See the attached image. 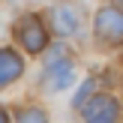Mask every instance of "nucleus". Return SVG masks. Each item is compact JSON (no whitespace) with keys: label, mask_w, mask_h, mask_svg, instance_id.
Segmentation results:
<instances>
[{"label":"nucleus","mask_w":123,"mask_h":123,"mask_svg":"<svg viewBox=\"0 0 123 123\" xmlns=\"http://www.w3.org/2000/svg\"><path fill=\"white\" fill-rule=\"evenodd\" d=\"M12 33H15L18 45L27 54H42L48 48V27L36 15H21L15 21V27H12Z\"/></svg>","instance_id":"nucleus-1"},{"label":"nucleus","mask_w":123,"mask_h":123,"mask_svg":"<svg viewBox=\"0 0 123 123\" xmlns=\"http://www.w3.org/2000/svg\"><path fill=\"white\" fill-rule=\"evenodd\" d=\"M93 36L105 48H117L123 42V9L120 6H105L93 18Z\"/></svg>","instance_id":"nucleus-2"},{"label":"nucleus","mask_w":123,"mask_h":123,"mask_svg":"<svg viewBox=\"0 0 123 123\" xmlns=\"http://www.w3.org/2000/svg\"><path fill=\"white\" fill-rule=\"evenodd\" d=\"M120 117H123L120 102L108 93H93L81 105V120L84 123H120Z\"/></svg>","instance_id":"nucleus-3"},{"label":"nucleus","mask_w":123,"mask_h":123,"mask_svg":"<svg viewBox=\"0 0 123 123\" xmlns=\"http://www.w3.org/2000/svg\"><path fill=\"white\" fill-rule=\"evenodd\" d=\"M48 27L60 36H75L81 30V9L72 3H54L48 9Z\"/></svg>","instance_id":"nucleus-4"},{"label":"nucleus","mask_w":123,"mask_h":123,"mask_svg":"<svg viewBox=\"0 0 123 123\" xmlns=\"http://www.w3.org/2000/svg\"><path fill=\"white\" fill-rule=\"evenodd\" d=\"M45 87L48 90H66V87H72L75 84V66H72V60L66 57V60H60V63H51V66H45Z\"/></svg>","instance_id":"nucleus-5"},{"label":"nucleus","mask_w":123,"mask_h":123,"mask_svg":"<svg viewBox=\"0 0 123 123\" xmlns=\"http://www.w3.org/2000/svg\"><path fill=\"white\" fill-rule=\"evenodd\" d=\"M21 72H24V57L12 45H6L0 54V87H9L15 78H21Z\"/></svg>","instance_id":"nucleus-6"},{"label":"nucleus","mask_w":123,"mask_h":123,"mask_svg":"<svg viewBox=\"0 0 123 123\" xmlns=\"http://www.w3.org/2000/svg\"><path fill=\"white\" fill-rule=\"evenodd\" d=\"M18 123H48V114L36 105H27L18 111Z\"/></svg>","instance_id":"nucleus-7"},{"label":"nucleus","mask_w":123,"mask_h":123,"mask_svg":"<svg viewBox=\"0 0 123 123\" xmlns=\"http://www.w3.org/2000/svg\"><path fill=\"white\" fill-rule=\"evenodd\" d=\"M93 90H96V81H84L81 87H78V93L72 96V108H81L84 102H87L90 96H93Z\"/></svg>","instance_id":"nucleus-8"},{"label":"nucleus","mask_w":123,"mask_h":123,"mask_svg":"<svg viewBox=\"0 0 123 123\" xmlns=\"http://www.w3.org/2000/svg\"><path fill=\"white\" fill-rule=\"evenodd\" d=\"M60 60H66V51H63V45H57L51 54H45V66H51V63H60Z\"/></svg>","instance_id":"nucleus-9"},{"label":"nucleus","mask_w":123,"mask_h":123,"mask_svg":"<svg viewBox=\"0 0 123 123\" xmlns=\"http://www.w3.org/2000/svg\"><path fill=\"white\" fill-rule=\"evenodd\" d=\"M117 6H120V9H123V0H117Z\"/></svg>","instance_id":"nucleus-10"}]
</instances>
